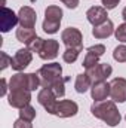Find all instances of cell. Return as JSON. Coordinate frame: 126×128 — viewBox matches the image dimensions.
<instances>
[{"instance_id": "1", "label": "cell", "mask_w": 126, "mask_h": 128, "mask_svg": "<svg viewBox=\"0 0 126 128\" xmlns=\"http://www.w3.org/2000/svg\"><path fill=\"white\" fill-rule=\"evenodd\" d=\"M91 113L95 118L104 121L108 127H117L122 121V115L113 100L94 101V104L91 106Z\"/></svg>"}, {"instance_id": "2", "label": "cell", "mask_w": 126, "mask_h": 128, "mask_svg": "<svg viewBox=\"0 0 126 128\" xmlns=\"http://www.w3.org/2000/svg\"><path fill=\"white\" fill-rule=\"evenodd\" d=\"M40 85V78L37 73H21L18 72L9 79V91L12 90H28L36 91Z\"/></svg>"}, {"instance_id": "3", "label": "cell", "mask_w": 126, "mask_h": 128, "mask_svg": "<svg viewBox=\"0 0 126 128\" xmlns=\"http://www.w3.org/2000/svg\"><path fill=\"white\" fill-rule=\"evenodd\" d=\"M37 74L40 78V85L43 88H51L57 79L63 78V67L60 63L45 64L37 70Z\"/></svg>"}, {"instance_id": "4", "label": "cell", "mask_w": 126, "mask_h": 128, "mask_svg": "<svg viewBox=\"0 0 126 128\" xmlns=\"http://www.w3.org/2000/svg\"><path fill=\"white\" fill-rule=\"evenodd\" d=\"M61 40L65 48H83V34L76 27H68L61 33Z\"/></svg>"}, {"instance_id": "5", "label": "cell", "mask_w": 126, "mask_h": 128, "mask_svg": "<svg viewBox=\"0 0 126 128\" xmlns=\"http://www.w3.org/2000/svg\"><path fill=\"white\" fill-rule=\"evenodd\" d=\"M30 101H31V91H28V90H12V91H9L7 103H9V106H12L15 109H22V107L28 106Z\"/></svg>"}, {"instance_id": "6", "label": "cell", "mask_w": 126, "mask_h": 128, "mask_svg": "<svg viewBox=\"0 0 126 128\" xmlns=\"http://www.w3.org/2000/svg\"><path fill=\"white\" fill-rule=\"evenodd\" d=\"M58 97L54 94L51 88H42L37 94V101L45 107V110L51 115H55L57 112V104H58Z\"/></svg>"}, {"instance_id": "7", "label": "cell", "mask_w": 126, "mask_h": 128, "mask_svg": "<svg viewBox=\"0 0 126 128\" xmlns=\"http://www.w3.org/2000/svg\"><path fill=\"white\" fill-rule=\"evenodd\" d=\"M111 73H113V67L108 63H98L91 68H86V74L89 76L92 84L105 80Z\"/></svg>"}, {"instance_id": "8", "label": "cell", "mask_w": 126, "mask_h": 128, "mask_svg": "<svg viewBox=\"0 0 126 128\" xmlns=\"http://www.w3.org/2000/svg\"><path fill=\"white\" fill-rule=\"evenodd\" d=\"M33 61V52L28 49V48H21L15 52V55L12 57V68L16 70V72H22L25 70L30 63Z\"/></svg>"}, {"instance_id": "9", "label": "cell", "mask_w": 126, "mask_h": 128, "mask_svg": "<svg viewBox=\"0 0 126 128\" xmlns=\"http://www.w3.org/2000/svg\"><path fill=\"white\" fill-rule=\"evenodd\" d=\"M110 97L114 103H125L126 101V79L125 78H114L110 82Z\"/></svg>"}, {"instance_id": "10", "label": "cell", "mask_w": 126, "mask_h": 128, "mask_svg": "<svg viewBox=\"0 0 126 128\" xmlns=\"http://www.w3.org/2000/svg\"><path fill=\"white\" fill-rule=\"evenodd\" d=\"M18 21H19V27L34 28L36 27V21H37L36 10L31 6H22L19 9V12H18Z\"/></svg>"}, {"instance_id": "11", "label": "cell", "mask_w": 126, "mask_h": 128, "mask_svg": "<svg viewBox=\"0 0 126 128\" xmlns=\"http://www.w3.org/2000/svg\"><path fill=\"white\" fill-rule=\"evenodd\" d=\"M58 54H60V42L55 39H48L45 40L43 48L39 52V57L45 61H49V60H55Z\"/></svg>"}, {"instance_id": "12", "label": "cell", "mask_w": 126, "mask_h": 128, "mask_svg": "<svg viewBox=\"0 0 126 128\" xmlns=\"http://www.w3.org/2000/svg\"><path fill=\"white\" fill-rule=\"evenodd\" d=\"M79 112V106L76 101L73 100H60L57 104V112L55 115L60 118H71L74 115H77Z\"/></svg>"}, {"instance_id": "13", "label": "cell", "mask_w": 126, "mask_h": 128, "mask_svg": "<svg viewBox=\"0 0 126 128\" xmlns=\"http://www.w3.org/2000/svg\"><path fill=\"white\" fill-rule=\"evenodd\" d=\"M107 16H108V15H107V9H105L104 6H92V8H89L88 12H86V18H88V21H89L94 27L102 24L104 21H107V20H108Z\"/></svg>"}, {"instance_id": "14", "label": "cell", "mask_w": 126, "mask_h": 128, "mask_svg": "<svg viewBox=\"0 0 126 128\" xmlns=\"http://www.w3.org/2000/svg\"><path fill=\"white\" fill-rule=\"evenodd\" d=\"M18 22H19L18 21V15L12 9L3 6L1 8V32L7 33L10 28H13Z\"/></svg>"}, {"instance_id": "15", "label": "cell", "mask_w": 126, "mask_h": 128, "mask_svg": "<svg viewBox=\"0 0 126 128\" xmlns=\"http://www.w3.org/2000/svg\"><path fill=\"white\" fill-rule=\"evenodd\" d=\"M91 97H92L94 101H104V100H107V97H110V84L105 82V80L92 84V86H91Z\"/></svg>"}, {"instance_id": "16", "label": "cell", "mask_w": 126, "mask_h": 128, "mask_svg": "<svg viewBox=\"0 0 126 128\" xmlns=\"http://www.w3.org/2000/svg\"><path fill=\"white\" fill-rule=\"evenodd\" d=\"M114 30L116 28H114L113 21L107 20L102 24H99V26H96V27L92 28V36H94L95 39H107V37H110L114 33Z\"/></svg>"}, {"instance_id": "17", "label": "cell", "mask_w": 126, "mask_h": 128, "mask_svg": "<svg viewBox=\"0 0 126 128\" xmlns=\"http://www.w3.org/2000/svg\"><path fill=\"white\" fill-rule=\"evenodd\" d=\"M91 86H92V82H91V79H89V76H88L86 73L77 74L76 82H74V90H76V92L85 94L88 90H91Z\"/></svg>"}, {"instance_id": "18", "label": "cell", "mask_w": 126, "mask_h": 128, "mask_svg": "<svg viewBox=\"0 0 126 128\" xmlns=\"http://www.w3.org/2000/svg\"><path fill=\"white\" fill-rule=\"evenodd\" d=\"M37 37L36 34V30L34 28H27V27H19L16 28V39L24 43V45H28L31 40H34Z\"/></svg>"}, {"instance_id": "19", "label": "cell", "mask_w": 126, "mask_h": 128, "mask_svg": "<svg viewBox=\"0 0 126 128\" xmlns=\"http://www.w3.org/2000/svg\"><path fill=\"white\" fill-rule=\"evenodd\" d=\"M63 9L60 6H55V4H51L45 9V20H49V21H55V22H61L63 20Z\"/></svg>"}, {"instance_id": "20", "label": "cell", "mask_w": 126, "mask_h": 128, "mask_svg": "<svg viewBox=\"0 0 126 128\" xmlns=\"http://www.w3.org/2000/svg\"><path fill=\"white\" fill-rule=\"evenodd\" d=\"M83 51V48H65V51L63 52V60L68 64H73L77 57L80 55V52Z\"/></svg>"}, {"instance_id": "21", "label": "cell", "mask_w": 126, "mask_h": 128, "mask_svg": "<svg viewBox=\"0 0 126 128\" xmlns=\"http://www.w3.org/2000/svg\"><path fill=\"white\" fill-rule=\"evenodd\" d=\"M68 80V78H60V79H57L54 84H52V86H51V90L54 91V94L58 97V98H61V97L65 96V82Z\"/></svg>"}, {"instance_id": "22", "label": "cell", "mask_w": 126, "mask_h": 128, "mask_svg": "<svg viewBox=\"0 0 126 128\" xmlns=\"http://www.w3.org/2000/svg\"><path fill=\"white\" fill-rule=\"evenodd\" d=\"M19 118H21V119H25V121L33 122V119L36 118V109L33 107L31 104H28V106H25V107L19 109Z\"/></svg>"}, {"instance_id": "23", "label": "cell", "mask_w": 126, "mask_h": 128, "mask_svg": "<svg viewBox=\"0 0 126 128\" xmlns=\"http://www.w3.org/2000/svg\"><path fill=\"white\" fill-rule=\"evenodd\" d=\"M60 26H61V22H55V21L45 20L43 24H42V28H43V32L48 33V34H55V33L60 32Z\"/></svg>"}, {"instance_id": "24", "label": "cell", "mask_w": 126, "mask_h": 128, "mask_svg": "<svg viewBox=\"0 0 126 128\" xmlns=\"http://www.w3.org/2000/svg\"><path fill=\"white\" fill-rule=\"evenodd\" d=\"M99 63V57L94 54V52H89V51H86V55H85V58H83V67L85 68H91V67H94L95 64Z\"/></svg>"}, {"instance_id": "25", "label": "cell", "mask_w": 126, "mask_h": 128, "mask_svg": "<svg viewBox=\"0 0 126 128\" xmlns=\"http://www.w3.org/2000/svg\"><path fill=\"white\" fill-rule=\"evenodd\" d=\"M113 58L117 63H126V45H119L113 51Z\"/></svg>"}, {"instance_id": "26", "label": "cell", "mask_w": 126, "mask_h": 128, "mask_svg": "<svg viewBox=\"0 0 126 128\" xmlns=\"http://www.w3.org/2000/svg\"><path fill=\"white\" fill-rule=\"evenodd\" d=\"M43 43H45V39H42V37L37 36L34 40H31V42L27 45V48H28L31 52H37V54H39V52L42 51V48H43Z\"/></svg>"}, {"instance_id": "27", "label": "cell", "mask_w": 126, "mask_h": 128, "mask_svg": "<svg viewBox=\"0 0 126 128\" xmlns=\"http://www.w3.org/2000/svg\"><path fill=\"white\" fill-rule=\"evenodd\" d=\"M114 36H116V39H117L119 42L125 43L126 42V22L120 24V26L114 30Z\"/></svg>"}, {"instance_id": "28", "label": "cell", "mask_w": 126, "mask_h": 128, "mask_svg": "<svg viewBox=\"0 0 126 128\" xmlns=\"http://www.w3.org/2000/svg\"><path fill=\"white\" fill-rule=\"evenodd\" d=\"M86 51L94 52V54H96L98 57H102V55L105 54V46H104V45H101V43H98V45H94V46H89Z\"/></svg>"}, {"instance_id": "29", "label": "cell", "mask_w": 126, "mask_h": 128, "mask_svg": "<svg viewBox=\"0 0 126 128\" xmlns=\"http://www.w3.org/2000/svg\"><path fill=\"white\" fill-rule=\"evenodd\" d=\"M0 58H1V61H0V64H1L0 68H1V70H4L7 66H10V63H12V58H10L6 52H0Z\"/></svg>"}, {"instance_id": "30", "label": "cell", "mask_w": 126, "mask_h": 128, "mask_svg": "<svg viewBox=\"0 0 126 128\" xmlns=\"http://www.w3.org/2000/svg\"><path fill=\"white\" fill-rule=\"evenodd\" d=\"M13 128H33V124L30 121H25V119L18 118V119L13 122Z\"/></svg>"}, {"instance_id": "31", "label": "cell", "mask_w": 126, "mask_h": 128, "mask_svg": "<svg viewBox=\"0 0 126 128\" xmlns=\"http://www.w3.org/2000/svg\"><path fill=\"white\" fill-rule=\"evenodd\" d=\"M102 2V6L107 9V10H111V9H114L119 3H120V0H101Z\"/></svg>"}, {"instance_id": "32", "label": "cell", "mask_w": 126, "mask_h": 128, "mask_svg": "<svg viewBox=\"0 0 126 128\" xmlns=\"http://www.w3.org/2000/svg\"><path fill=\"white\" fill-rule=\"evenodd\" d=\"M0 85H1V90H0V97H4L6 94H7V90H9V85H7V82H6V79H4V78L0 80Z\"/></svg>"}, {"instance_id": "33", "label": "cell", "mask_w": 126, "mask_h": 128, "mask_svg": "<svg viewBox=\"0 0 126 128\" xmlns=\"http://www.w3.org/2000/svg\"><path fill=\"white\" fill-rule=\"evenodd\" d=\"M60 2H63L64 4L67 8H70V9H76L79 6V0H60Z\"/></svg>"}, {"instance_id": "34", "label": "cell", "mask_w": 126, "mask_h": 128, "mask_svg": "<svg viewBox=\"0 0 126 128\" xmlns=\"http://www.w3.org/2000/svg\"><path fill=\"white\" fill-rule=\"evenodd\" d=\"M122 18L125 20V22H126V8L123 9V10H122Z\"/></svg>"}, {"instance_id": "35", "label": "cell", "mask_w": 126, "mask_h": 128, "mask_svg": "<svg viewBox=\"0 0 126 128\" xmlns=\"http://www.w3.org/2000/svg\"><path fill=\"white\" fill-rule=\"evenodd\" d=\"M125 119H126V116H125Z\"/></svg>"}]
</instances>
